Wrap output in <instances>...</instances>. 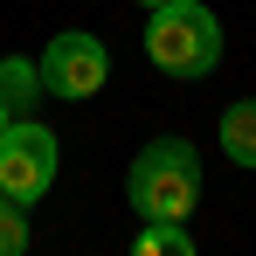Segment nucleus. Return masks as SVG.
Here are the masks:
<instances>
[{"label": "nucleus", "instance_id": "nucleus-5", "mask_svg": "<svg viewBox=\"0 0 256 256\" xmlns=\"http://www.w3.org/2000/svg\"><path fill=\"white\" fill-rule=\"evenodd\" d=\"M222 152L236 166H256V97H236L222 111Z\"/></svg>", "mask_w": 256, "mask_h": 256}, {"label": "nucleus", "instance_id": "nucleus-6", "mask_svg": "<svg viewBox=\"0 0 256 256\" xmlns=\"http://www.w3.org/2000/svg\"><path fill=\"white\" fill-rule=\"evenodd\" d=\"M42 97V76H35V62H21V56H0V111L7 118H28V104Z\"/></svg>", "mask_w": 256, "mask_h": 256}, {"label": "nucleus", "instance_id": "nucleus-9", "mask_svg": "<svg viewBox=\"0 0 256 256\" xmlns=\"http://www.w3.org/2000/svg\"><path fill=\"white\" fill-rule=\"evenodd\" d=\"M138 7H166V0H138Z\"/></svg>", "mask_w": 256, "mask_h": 256}, {"label": "nucleus", "instance_id": "nucleus-2", "mask_svg": "<svg viewBox=\"0 0 256 256\" xmlns=\"http://www.w3.org/2000/svg\"><path fill=\"white\" fill-rule=\"evenodd\" d=\"M146 56L166 76H208L214 62H222V21H214L201 0H166L146 21Z\"/></svg>", "mask_w": 256, "mask_h": 256}, {"label": "nucleus", "instance_id": "nucleus-3", "mask_svg": "<svg viewBox=\"0 0 256 256\" xmlns=\"http://www.w3.org/2000/svg\"><path fill=\"white\" fill-rule=\"evenodd\" d=\"M56 166H62L56 132L35 125V118H7V132H0V194L21 201V208H35L56 187Z\"/></svg>", "mask_w": 256, "mask_h": 256}, {"label": "nucleus", "instance_id": "nucleus-1", "mask_svg": "<svg viewBox=\"0 0 256 256\" xmlns=\"http://www.w3.org/2000/svg\"><path fill=\"white\" fill-rule=\"evenodd\" d=\"M125 194H132V208L146 214V222H187L194 201H201V152L187 138H152L132 160Z\"/></svg>", "mask_w": 256, "mask_h": 256}, {"label": "nucleus", "instance_id": "nucleus-4", "mask_svg": "<svg viewBox=\"0 0 256 256\" xmlns=\"http://www.w3.org/2000/svg\"><path fill=\"white\" fill-rule=\"evenodd\" d=\"M35 76H42V90H48V97H70V104H84V97H97V90H104V76H111V56H104V42H97V35L70 28V35H56V42L42 48Z\"/></svg>", "mask_w": 256, "mask_h": 256}, {"label": "nucleus", "instance_id": "nucleus-8", "mask_svg": "<svg viewBox=\"0 0 256 256\" xmlns=\"http://www.w3.org/2000/svg\"><path fill=\"white\" fill-rule=\"evenodd\" d=\"M28 250V208L0 194V256H21Z\"/></svg>", "mask_w": 256, "mask_h": 256}, {"label": "nucleus", "instance_id": "nucleus-7", "mask_svg": "<svg viewBox=\"0 0 256 256\" xmlns=\"http://www.w3.org/2000/svg\"><path fill=\"white\" fill-rule=\"evenodd\" d=\"M132 256H194L187 222H146V228L132 236Z\"/></svg>", "mask_w": 256, "mask_h": 256}, {"label": "nucleus", "instance_id": "nucleus-10", "mask_svg": "<svg viewBox=\"0 0 256 256\" xmlns=\"http://www.w3.org/2000/svg\"><path fill=\"white\" fill-rule=\"evenodd\" d=\"M0 132H7V111H0Z\"/></svg>", "mask_w": 256, "mask_h": 256}]
</instances>
